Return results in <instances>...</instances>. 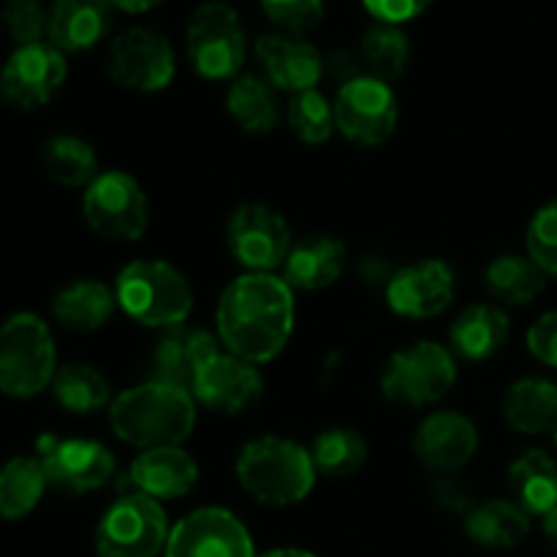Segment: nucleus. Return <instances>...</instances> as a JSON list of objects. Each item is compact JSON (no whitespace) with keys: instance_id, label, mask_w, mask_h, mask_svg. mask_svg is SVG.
<instances>
[{"instance_id":"b1692460","label":"nucleus","mask_w":557,"mask_h":557,"mask_svg":"<svg viewBox=\"0 0 557 557\" xmlns=\"http://www.w3.org/2000/svg\"><path fill=\"white\" fill-rule=\"evenodd\" d=\"M511 321L504 308L490 302L471 305L449 330V348L466 362H487L509 343Z\"/></svg>"},{"instance_id":"f704fd0d","label":"nucleus","mask_w":557,"mask_h":557,"mask_svg":"<svg viewBox=\"0 0 557 557\" xmlns=\"http://www.w3.org/2000/svg\"><path fill=\"white\" fill-rule=\"evenodd\" d=\"M310 457L321 476L348 479L368 460V441L351 428H330L315 435Z\"/></svg>"},{"instance_id":"a18cd8bd","label":"nucleus","mask_w":557,"mask_h":557,"mask_svg":"<svg viewBox=\"0 0 557 557\" xmlns=\"http://www.w3.org/2000/svg\"><path fill=\"white\" fill-rule=\"evenodd\" d=\"M542 531H544V539H547V542L557 549V509L542 517Z\"/></svg>"},{"instance_id":"7c9ffc66","label":"nucleus","mask_w":557,"mask_h":557,"mask_svg":"<svg viewBox=\"0 0 557 557\" xmlns=\"http://www.w3.org/2000/svg\"><path fill=\"white\" fill-rule=\"evenodd\" d=\"M41 166L63 188H87L98 177V156L90 141L71 134H54L41 147Z\"/></svg>"},{"instance_id":"473e14b6","label":"nucleus","mask_w":557,"mask_h":557,"mask_svg":"<svg viewBox=\"0 0 557 557\" xmlns=\"http://www.w3.org/2000/svg\"><path fill=\"white\" fill-rule=\"evenodd\" d=\"M52 395L69 413H96L103 406H112V389L107 375L92 364H63L52 381Z\"/></svg>"},{"instance_id":"c9c22d12","label":"nucleus","mask_w":557,"mask_h":557,"mask_svg":"<svg viewBox=\"0 0 557 557\" xmlns=\"http://www.w3.org/2000/svg\"><path fill=\"white\" fill-rule=\"evenodd\" d=\"M286 117L292 125V134L310 147L330 141L337 131L335 103L326 101L324 92L319 90H305L292 96Z\"/></svg>"},{"instance_id":"a211bd4d","label":"nucleus","mask_w":557,"mask_h":557,"mask_svg":"<svg viewBox=\"0 0 557 557\" xmlns=\"http://www.w3.org/2000/svg\"><path fill=\"white\" fill-rule=\"evenodd\" d=\"M261 392H264V379L259 373V364L228 351L212 357L194 384L196 403L223 417H232L259 403Z\"/></svg>"},{"instance_id":"f8f14e48","label":"nucleus","mask_w":557,"mask_h":557,"mask_svg":"<svg viewBox=\"0 0 557 557\" xmlns=\"http://www.w3.org/2000/svg\"><path fill=\"white\" fill-rule=\"evenodd\" d=\"M292 245L286 218L270 205H239L226 223L228 253L248 272H272L283 267Z\"/></svg>"},{"instance_id":"412c9836","label":"nucleus","mask_w":557,"mask_h":557,"mask_svg":"<svg viewBox=\"0 0 557 557\" xmlns=\"http://www.w3.org/2000/svg\"><path fill=\"white\" fill-rule=\"evenodd\" d=\"M131 484L152 500H180L199 482V466L183 446L145 449L131 462Z\"/></svg>"},{"instance_id":"39448f33","label":"nucleus","mask_w":557,"mask_h":557,"mask_svg":"<svg viewBox=\"0 0 557 557\" xmlns=\"http://www.w3.org/2000/svg\"><path fill=\"white\" fill-rule=\"evenodd\" d=\"M58 373V351L47 321L36 313H14L0 326V392L30 400L49 389Z\"/></svg>"},{"instance_id":"c03bdc74","label":"nucleus","mask_w":557,"mask_h":557,"mask_svg":"<svg viewBox=\"0 0 557 557\" xmlns=\"http://www.w3.org/2000/svg\"><path fill=\"white\" fill-rule=\"evenodd\" d=\"M158 3H161V0H112L114 9H123L128 11V14H141V11L156 9Z\"/></svg>"},{"instance_id":"6ab92c4d","label":"nucleus","mask_w":557,"mask_h":557,"mask_svg":"<svg viewBox=\"0 0 557 557\" xmlns=\"http://www.w3.org/2000/svg\"><path fill=\"white\" fill-rule=\"evenodd\" d=\"M253 49L264 69V79L275 90L297 96V92L315 90L324 76V58L319 49L292 33H267L256 41Z\"/></svg>"},{"instance_id":"aec40b11","label":"nucleus","mask_w":557,"mask_h":557,"mask_svg":"<svg viewBox=\"0 0 557 557\" xmlns=\"http://www.w3.org/2000/svg\"><path fill=\"white\" fill-rule=\"evenodd\" d=\"M218 343L221 341L207 330H201V326L180 324L172 326V330H163L150 357L152 379L163 381V384L183 386L194 395V384L201 370H205V364L221 354Z\"/></svg>"},{"instance_id":"2eb2a0df","label":"nucleus","mask_w":557,"mask_h":557,"mask_svg":"<svg viewBox=\"0 0 557 557\" xmlns=\"http://www.w3.org/2000/svg\"><path fill=\"white\" fill-rule=\"evenodd\" d=\"M163 557H256L250 533L232 511L205 506L172 528Z\"/></svg>"},{"instance_id":"f3484780","label":"nucleus","mask_w":557,"mask_h":557,"mask_svg":"<svg viewBox=\"0 0 557 557\" xmlns=\"http://www.w3.org/2000/svg\"><path fill=\"white\" fill-rule=\"evenodd\" d=\"M479 430L466 413L435 411L413 433V455L428 471L457 473L476 457Z\"/></svg>"},{"instance_id":"cd10ccee","label":"nucleus","mask_w":557,"mask_h":557,"mask_svg":"<svg viewBox=\"0 0 557 557\" xmlns=\"http://www.w3.org/2000/svg\"><path fill=\"white\" fill-rule=\"evenodd\" d=\"M509 487L515 500L531 517L557 509V462L544 449H531L509 468Z\"/></svg>"},{"instance_id":"4be33fe9","label":"nucleus","mask_w":557,"mask_h":557,"mask_svg":"<svg viewBox=\"0 0 557 557\" xmlns=\"http://www.w3.org/2000/svg\"><path fill=\"white\" fill-rule=\"evenodd\" d=\"M112 0H54L47 38L60 52H87L112 30Z\"/></svg>"},{"instance_id":"58836bf2","label":"nucleus","mask_w":557,"mask_h":557,"mask_svg":"<svg viewBox=\"0 0 557 557\" xmlns=\"http://www.w3.org/2000/svg\"><path fill=\"white\" fill-rule=\"evenodd\" d=\"M264 14L292 36L308 33L324 20V0H259Z\"/></svg>"},{"instance_id":"a878e982","label":"nucleus","mask_w":557,"mask_h":557,"mask_svg":"<svg viewBox=\"0 0 557 557\" xmlns=\"http://www.w3.org/2000/svg\"><path fill=\"white\" fill-rule=\"evenodd\" d=\"M504 417L522 435H553L557 430V384L536 375L520 379L506 392Z\"/></svg>"},{"instance_id":"0eeeda50","label":"nucleus","mask_w":557,"mask_h":557,"mask_svg":"<svg viewBox=\"0 0 557 557\" xmlns=\"http://www.w3.org/2000/svg\"><path fill=\"white\" fill-rule=\"evenodd\" d=\"M185 49H188V60L196 74L205 79H237L239 69L245 65V54H248L243 20L232 5L221 0L201 3L190 14Z\"/></svg>"},{"instance_id":"9d476101","label":"nucleus","mask_w":557,"mask_h":557,"mask_svg":"<svg viewBox=\"0 0 557 557\" xmlns=\"http://www.w3.org/2000/svg\"><path fill=\"white\" fill-rule=\"evenodd\" d=\"M397 120H400V103H397L389 82L364 74L346 82L337 90L335 125L351 145H384L395 134Z\"/></svg>"},{"instance_id":"6e6552de","label":"nucleus","mask_w":557,"mask_h":557,"mask_svg":"<svg viewBox=\"0 0 557 557\" xmlns=\"http://www.w3.org/2000/svg\"><path fill=\"white\" fill-rule=\"evenodd\" d=\"M87 226L112 243H136L150 226V201L128 172H101L82 196Z\"/></svg>"},{"instance_id":"c85d7f7f","label":"nucleus","mask_w":557,"mask_h":557,"mask_svg":"<svg viewBox=\"0 0 557 557\" xmlns=\"http://www.w3.org/2000/svg\"><path fill=\"white\" fill-rule=\"evenodd\" d=\"M226 109L234 123L253 136H267L281 123V103L275 87L256 74H243L232 79L226 92Z\"/></svg>"},{"instance_id":"393cba45","label":"nucleus","mask_w":557,"mask_h":557,"mask_svg":"<svg viewBox=\"0 0 557 557\" xmlns=\"http://www.w3.org/2000/svg\"><path fill=\"white\" fill-rule=\"evenodd\" d=\"M117 299L114 288H109L101 281H74L60 288L52 299V315L63 330L69 332H96L112 319Z\"/></svg>"},{"instance_id":"5701e85b","label":"nucleus","mask_w":557,"mask_h":557,"mask_svg":"<svg viewBox=\"0 0 557 557\" xmlns=\"http://www.w3.org/2000/svg\"><path fill=\"white\" fill-rule=\"evenodd\" d=\"M348 261L346 245L332 234H308L292 245L283 264V281L292 292H321L343 275Z\"/></svg>"},{"instance_id":"1a4fd4ad","label":"nucleus","mask_w":557,"mask_h":557,"mask_svg":"<svg viewBox=\"0 0 557 557\" xmlns=\"http://www.w3.org/2000/svg\"><path fill=\"white\" fill-rule=\"evenodd\" d=\"M166 511L158 500L128 493L103 511L96 528L98 557H158L169 542Z\"/></svg>"},{"instance_id":"4468645a","label":"nucleus","mask_w":557,"mask_h":557,"mask_svg":"<svg viewBox=\"0 0 557 557\" xmlns=\"http://www.w3.org/2000/svg\"><path fill=\"white\" fill-rule=\"evenodd\" d=\"M69 76L65 54L52 44L16 47L0 69V98L14 109L30 112L58 96Z\"/></svg>"},{"instance_id":"2f4dec72","label":"nucleus","mask_w":557,"mask_h":557,"mask_svg":"<svg viewBox=\"0 0 557 557\" xmlns=\"http://www.w3.org/2000/svg\"><path fill=\"white\" fill-rule=\"evenodd\" d=\"M49 479L38 457H14L0 466V517L9 522L22 520L41 504Z\"/></svg>"},{"instance_id":"f257e3e1","label":"nucleus","mask_w":557,"mask_h":557,"mask_svg":"<svg viewBox=\"0 0 557 557\" xmlns=\"http://www.w3.org/2000/svg\"><path fill=\"white\" fill-rule=\"evenodd\" d=\"M218 341L253 364L272 362L294 332V292L272 272H245L228 283L215 313Z\"/></svg>"},{"instance_id":"f03ea898","label":"nucleus","mask_w":557,"mask_h":557,"mask_svg":"<svg viewBox=\"0 0 557 557\" xmlns=\"http://www.w3.org/2000/svg\"><path fill=\"white\" fill-rule=\"evenodd\" d=\"M196 397L163 381H145L120 392L109 406V424L123 444L136 449L183 446L196 428Z\"/></svg>"},{"instance_id":"dca6fc26","label":"nucleus","mask_w":557,"mask_h":557,"mask_svg":"<svg viewBox=\"0 0 557 557\" xmlns=\"http://www.w3.org/2000/svg\"><path fill=\"white\" fill-rule=\"evenodd\" d=\"M386 305L403 319H433L455 299V270L444 259H422L400 267L386 286Z\"/></svg>"},{"instance_id":"423d86ee","label":"nucleus","mask_w":557,"mask_h":557,"mask_svg":"<svg viewBox=\"0 0 557 557\" xmlns=\"http://www.w3.org/2000/svg\"><path fill=\"white\" fill-rule=\"evenodd\" d=\"M455 381V354L435 341L400 348L381 370V392L386 400L403 408H424L444 400Z\"/></svg>"},{"instance_id":"72a5a7b5","label":"nucleus","mask_w":557,"mask_h":557,"mask_svg":"<svg viewBox=\"0 0 557 557\" xmlns=\"http://www.w3.org/2000/svg\"><path fill=\"white\" fill-rule=\"evenodd\" d=\"M359 60L368 76L381 82L400 79L411 60V41L397 25H373L359 41Z\"/></svg>"},{"instance_id":"37998d69","label":"nucleus","mask_w":557,"mask_h":557,"mask_svg":"<svg viewBox=\"0 0 557 557\" xmlns=\"http://www.w3.org/2000/svg\"><path fill=\"white\" fill-rule=\"evenodd\" d=\"M397 270H400V267H395V261H392L389 256L364 253L362 259H359L357 275L368 288H381V292H386V286H389L392 277L397 275Z\"/></svg>"},{"instance_id":"e433bc0d","label":"nucleus","mask_w":557,"mask_h":557,"mask_svg":"<svg viewBox=\"0 0 557 557\" xmlns=\"http://www.w3.org/2000/svg\"><path fill=\"white\" fill-rule=\"evenodd\" d=\"M528 256L542 267L544 275L557 277V196L539 207L525 232Z\"/></svg>"},{"instance_id":"bb28decb","label":"nucleus","mask_w":557,"mask_h":557,"mask_svg":"<svg viewBox=\"0 0 557 557\" xmlns=\"http://www.w3.org/2000/svg\"><path fill=\"white\" fill-rule=\"evenodd\" d=\"M466 533L479 547L515 549L531 533V515L517 500H484L466 517Z\"/></svg>"},{"instance_id":"ea45409f","label":"nucleus","mask_w":557,"mask_h":557,"mask_svg":"<svg viewBox=\"0 0 557 557\" xmlns=\"http://www.w3.org/2000/svg\"><path fill=\"white\" fill-rule=\"evenodd\" d=\"M528 351L547 368H557V310L539 315L528 330Z\"/></svg>"},{"instance_id":"79ce46f5","label":"nucleus","mask_w":557,"mask_h":557,"mask_svg":"<svg viewBox=\"0 0 557 557\" xmlns=\"http://www.w3.org/2000/svg\"><path fill=\"white\" fill-rule=\"evenodd\" d=\"M433 0H362V5L368 9L370 16L381 22V25H397L403 22L417 20L419 14L428 11V5Z\"/></svg>"},{"instance_id":"20e7f679","label":"nucleus","mask_w":557,"mask_h":557,"mask_svg":"<svg viewBox=\"0 0 557 557\" xmlns=\"http://www.w3.org/2000/svg\"><path fill=\"white\" fill-rule=\"evenodd\" d=\"M114 299L131 321L161 332L185 324L194 310L188 277L163 259H139L123 267L114 281Z\"/></svg>"},{"instance_id":"c756f323","label":"nucleus","mask_w":557,"mask_h":557,"mask_svg":"<svg viewBox=\"0 0 557 557\" xmlns=\"http://www.w3.org/2000/svg\"><path fill=\"white\" fill-rule=\"evenodd\" d=\"M484 286H487L490 297L498 299V302L509 305V308H522L544 292L547 275L528 253H504L487 264Z\"/></svg>"},{"instance_id":"ddd939ff","label":"nucleus","mask_w":557,"mask_h":557,"mask_svg":"<svg viewBox=\"0 0 557 557\" xmlns=\"http://www.w3.org/2000/svg\"><path fill=\"white\" fill-rule=\"evenodd\" d=\"M174 71L172 44L150 27H131L109 47L107 74L125 90L158 92L172 85Z\"/></svg>"},{"instance_id":"49530a36","label":"nucleus","mask_w":557,"mask_h":557,"mask_svg":"<svg viewBox=\"0 0 557 557\" xmlns=\"http://www.w3.org/2000/svg\"><path fill=\"white\" fill-rule=\"evenodd\" d=\"M261 557H315V555L308 553V549L283 547V549H270V553H264Z\"/></svg>"},{"instance_id":"de8ad7c7","label":"nucleus","mask_w":557,"mask_h":557,"mask_svg":"<svg viewBox=\"0 0 557 557\" xmlns=\"http://www.w3.org/2000/svg\"><path fill=\"white\" fill-rule=\"evenodd\" d=\"M553 441H555V449H557V430L553 433Z\"/></svg>"},{"instance_id":"9b49d317","label":"nucleus","mask_w":557,"mask_h":557,"mask_svg":"<svg viewBox=\"0 0 557 557\" xmlns=\"http://www.w3.org/2000/svg\"><path fill=\"white\" fill-rule=\"evenodd\" d=\"M36 457L49 484L69 495L96 493L107 487L117 471L112 451L90 438H60L47 433L38 438Z\"/></svg>"},{"instance_id":"7ed1b4c3","label":"nucleus","mask_w":557,"mask_h":557,"mask_svg":"<svg viewBox=\"0 0 557 557\" xmlns=\"http://www.w3.org/2000/svg\"><path fill=\"white\" fill-rule=\"evenodd\" d=\"M234 473L250 498L277 509L302 504L319 476L310 451L281 435L248 441L239 451Z\"/></svg>"},{"instance_id":"a19ab883","label":"nucleus","mask_w":557,"mask_h":557,"mask_svg":"<svg viewBox=\"0 0 557 557\" xmlns=\"http://www.w3.org/2000/svg\"><path fill=\"white\" fill-rule=\"evenodd\" d=\"M433 500L446 511H457V515H471L473 506H476V498L473 493L468 490V484L462 482L457 473H444L433 482Z\"/></svg>"},{"instance_id":"4c0bfd02","label":"nucleus","mask_w":557,"mask_h":557,"mask_svg":"<svg viewBox=\"0 0 557 557\" xmlns=\"http://www.w3.org/2000/svg\"><path fill=\"white\" fill-rule=\"evenodd\" d=\"M3 25L16 47L41 44L49 27V9H44L41 0H5Z\"/></svg>"}]
</instances>
